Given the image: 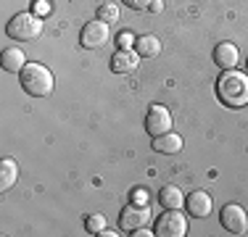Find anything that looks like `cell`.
Here are the masks:
<instances>
[{
    "instance_id": "cb8c5ba5",
    "label": "cell",
    "mask_w": 248,
    "mask_h": 237,
    "mask_svg": "<svg viewBox=\"0 0 248 237\" xmlns=\"http://www.w3.org/2000/svg\"><path fill=\"white\" fill-rule=\"evenodd\" d=\"M151 11H153V14H161V11H164V3H161V0H153V3H151Z\"/></svg>"
},
{
    "instance_id": "e0dca14e",
    "label": "cell",
    "mask_w": 248,
    "mask_h": 237,
    "mask_svg": "<svg viewBox=\"0 0 248 237\" xmlns=\"http://www.w3.org/2000/svg\"><path fill=\"white\" fill-rule=\"evenodd\" d=\"M103 229H106V216H103V213H87V216H85V232L100 235Z\"/></svg>"
},
{
    "instance_id": "52a82bcc",
    "label": "cell",
    "mask_w": 248,
    "mask_h": 237,
    "mask_svg": "<svg viewBox=\"0 0 248 237\" xmlns=\"http://www.w3.org/2000/svg\"><path fill=\"white\" fill-rule=\"evenodd\" d=\"M219 222H222V227L227 229L230 235H243L248 229V213H246L243 206L227 203L222 208V213H219Z\"/></svg>"
},
{
    "instance_id": "ba28073f",
    "label": "cell",
    "mask_w": 248,
    "mask_h": 237,
    "mask_svg": "<svg viewBox=\"0 0 248 237\" xmlns=\"http://www.w3.org/2000/svg\"><path fill=\"white\" fill-rule=\"evenodd\" d=\"M148 216H151L148 206L129 203L127 208H122V213H119V227L124 229V232H132V229H138V227H145Z\"/></svg>"
},
{
    "instance_id": "ffe728a7",
    "label": "cell",
    "mask_w": 248,
    "mask_h": 237,
    "mask_svg": "<svg viewBox=\"0 0 248 237\" xmlns=\"http://www.w3.org/2000/svg\"><path fill=\"white\" fill-rule=\"evenodd\" d=\"M127 8H132V11H143V8H151V3L153 0H122Z\"/></svg>"
},
{
    "instance_id": "5b68a950",
    "label": "cell",
    "mask_w": 248,
    "mask_h": 237,
    "mask_svg": "<svg viewBox=\"0 0 248 237\" xmlns=\"http://www.w3.org/2000/svg\"><path fill=\"white\" fill-rule=\"evenodd\" d=\"M108 37H111L108 24L95 19V21H87L85 27H82V32H79V45L87 47V50H98V47H103L106 43H108Z\"/></svg>"
},
{
    "instance_id": "7402d4cb",
    "label": "cell",
    "mask_w": 248,
    "mask_h": 237,
    "mask_svg": "<svg viewBox=\"0 0 248 237\" xmlns=\"http://www.w3.org/2000/svg\"><path fill=\"white\" fill-rule=\"evenodd\" d=\"M129 235H132V237H151V235H156V232H148L145 227H138V229H132Z\"/></svg>"
},
{
    "instance_id": "277c9868",
    "label": "cell",
    "mask_w": 248,
    "mask_h": 237,
    "mask_svg": "<svg viewBox=\"0 0 248 237\" xmlns=\"http://www.w3.org/2000/svg\"><path fill=\"white\" fill-rule=\"evenodd\" d=\"M153 232L158 237H185L187 235L185 213H180V208H167L156 219V229H153Z\"/></svg>"
},
{
    "instance_id": "6da1fadb",
    "label": "cell",
    "mask_w": 248,
    "mask_h": 237,
    "mask_svg": "<svg viewBox=\"0 0 248 237\" xmlns=\"http://www.w3.org/2000/svg\"><path fill=\"white\" fill-rule=\"evenodd\" d=\"M217 98L227 108H243L248 105V74L227 69L217 79Z\"/></svg>"
},
{
    "instance_id": "3957f363",
    "label": "cell",
    "mask_w": 248,
    "mask_h": 237,
    "mask_svg": "<svg viewBox=\"0 0 248 237\" xmlns=\"http://www.w3.org/2000/svg\"><path fill=\"white\" fill-rule=\"evenodd\" d=\"M5 32H8L11 40H16V43H32V40L40 37V32H43V19H40L37 14H16L14 19L8 21V27H5Z\"/></svg>"
},
{
    "instance_id": "ac0fdd59",
    "label": "cell",
    "mask_w": 248,
    "mask_h": 237,
    "mask_svg": "<svg viewBox=\"0 0 248 237\" xmlns=\"http://www.w3.org/2000/svg\"><path fill=\"white\" fill-rule=\"evenodd\" d=\"M98 19L106 21V24L119 21V5H116V3H103V5L98 8Z\"/></svg>"
},
{
    "instance_id": "8fae6325",
    "label": "cell",
    "mask_w": 248,
    "mask_h": 237,
    "mask_svg": "<svg viewBox=\"0 0 248 237\" xmlns=\"http://www.w3.org/2000/svg\"><path fill=\"white\" fill-rule=\"evenodd\" d=\"M238 61H240V53H238V47H235L232 43H217V47H214V63L222 71L235 69V66H238Z\"/></svg>"
},
{
    "instance_id": "4fadbf2b",
    "label": "cell",
    "mask_w": 248,
    "mask_h": 237,
    "mask_svg": "<svg viewBox=\"0 0 248 237\" xmlns=\"http://www.w3.org/2000/svg\"><path fill=\"white\" fill-rule=\"evenodd\" d=\"M153 150L167 153V156L180 153L182 150V137L177 132H164V134H158V137H153Z\"/></svg>"
},
{
    "instance_id": "603a6c76",
    "label": "cell",
    "mask_w": 248,
    "mask_h": 237,
    "mask_svg": "<svg viewBox=\"0 0 248 237\" xmlns=\"http://www.w3.org/2000/svg\"><path fill=\"white\" fill-rule=\"evenodd\" d=\"M37 11H40V14H48V11H50V5H48V3H43V0H40V3L34 0V14H37Z\"/></svg>"
},
{
    "instance_id": "d6986e66",
    "label": "cell",
    "mask_w": 248,
    "mask_h": 237,
    "mask_svg": "<svg viewBox=\"0 0 248 237\" xmlns=\"http://www.w3.org/2000/svg\"><path fill=\"white\" fill-rule=\"evenodd\" d=\"M148 190L145 187H135V193H132V203H138V206H148Z\"/></svg>"
},
{
    "instance_id": "9c48e42d",
    "label": "cell",
    "mask_w": 248,
    "mask_h": 237,
    "mask_svg": "<svg viewBox=\"0 0 248 237\" xmlns=\"http://www.w3.org/2000/svg\"><path fill=\"white\" fill-rule=\"evenodd\" d=\"M140 66V53L132 47H119V50L111 56V71L114 74H132Z\"/></svg>"
},
{
    "instance_id": "2e32d148",
    "label": "cell",
    "mask_w": 248,
    "mask_h": 237,
    "mask_svg": "<svg viewBox=\"0 0 248 237\" xmlns=\"http://www.w3.org/2000/svg\"><path fill=\"white\" fill-rule=\"evenodd\" d=\"M158 200H161L164 208H182V206H185V195H182V190L174 187V185L164 187L161 193H158Z\"/></svg>"
},
{
    "instance_id": "7a4b0ae2",
    "label": "cell",
    "mask_w": 248,
    "mask_h": 237,
    "mask_svg": "<svg viewBox=\"0 0 248 237\" xmlns=\"http://www.w3.org/2000/svg\"><path fill=\"white\" fill-rule=\"evenodd\" d=\"M19 82L32 98H45L53 92V74L45 63H27L19 74Z\"/></svg>"
},
{
    "instance_id": "9a60e30c",
    "label": "cell",
    "mask_w": 248,
    "mask_h": 237,
    "mask_svg": "<svg viewBox=\"0 0 248 237\" xmlns=\"http://www.w3.org/2000/svg\"><path fill=\"white\" fill-rule=\"evenodd\" d=\"M135 50L140 53V58H156L161 53V40L156 34H143L135 40Z\"/></svg>"
},
{
    "instance_id": "44dd1931",
    "label": "cell",
    "mask_w": 248,
    "mask_h": 237,
    "mask_svg": "<svg viewBox=\"0 0 248 237\" xmlns=\"http://www.w3.org/2000/svg\"><path fill=\"white\" fill-rule=\"evenodd\" d=\"M135 40H138V37H132V34H129V32H122L116 43H119V47H129V45L135 43Z\"/></svg>"
},
{
    "instance_id": "5bb4252c",
    "label": "cell",
    "mask_w": 248,
    "mask_h": 237,
    "mask_svg": "<svg viewBox=\"0 0 248 237\" xmlns=\"http://www.w3.org/2000/svg\"><path fill=\"white\" fill-rule=\"evenodd\" d=\"M19 179V163L14 158H3L0 161V193H8Z\"/></svg>"
},
{
    "instance_id": "8992f818",
    "label": "cell",
    "mask_w": 248,
    "mask_h": 237,
    "mask_svg": "<svg viewBox=\"0 0 248 237\" xmlns=\"http://www.w3.org/2000/svg\"><path fill=\"white\" fill-rule=\"evenodd\" d=\"M145 132H148L151 137H158V134H164V132H172V114H169L167 105L153 103L148 108V114H145Z\"/></svg>"
},
{
    "instance_id": "d4e9b609",
    "label": "cell",
    "mask_w": 248,
    "mask_h": 237,
    "mask_svg": "<svg viewBox=\"0 0 248 237\" xmlns=\"http://www.w3.org/2000/svg\"><path fill=\"white\" fill-rule=\"evenodd\" d=\"M100 237H116V232H114V229H108V227H106L103 232H100Z\"/></svg>"
},
{
    "instance_id": "30bf717a",
    "label": "cell",
    "mask_w": 248,
    "mask_h": 237,
    "mask_svg": "<svg viewBox=\"0 0 248 237\" xmlns=\"http://www.w3.org/2000/svg\"><path fill=\"white\" fill-rule=\"evenodd\" d=\"M185 211L196 219H203L211 213V195L206 190H193L185 195Z\"/></svg>"
},
{
    "instance_id": "7c38bea8",
    "label": "cell",
    "mask_w": 248,
    "mask_h": 237,
    "mask_svg": "<svg viewBox=\"0 0 248 237\" xmlns=\"http://www.w3.org/2000/svg\"><path fill=\"white\" fill-rule=\"evenodd\" d=\"M0 66L3 71H8V74H21V69L27 66V56L21 47H5L3 56H0Z\"/></svg>"
}]
</instances>
